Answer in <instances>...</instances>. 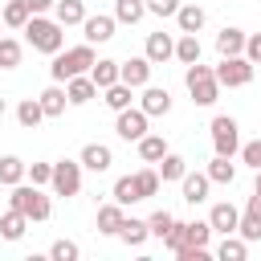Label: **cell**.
I'll return each mask as SVG.
<instances>
[{
    "instance_id": "obj_28",
    "label": "cell",
    "mask_w": 261,
    "mask_h": 261,
    "mask_svg": "<svg viewBox=\"0 0 261 261\" xmlns=\"http://www.w3.org/2000/svg\"><path fill=\"white\" fill-rule=\"evenodd\" d=\"M163 155H167L163 135H143V139H139V159H143V163H159Z\"/></svg>"
},
{
    "instance_id": "obj_7",
    "label": "cell",
    "mask_w": 261,
    "mask_h": 261,
    "mask_svg": "<svg viewBox=\"0 0 261 261\" xmlns=\"http://www.w3.org/2000/svg\"><path fill=\"white\" fill-rule=\"evenodd\" d=\"M49 184H53V192H57V196H65V200H69V196H77V192H82V163H77V159H57V163H53V179H49Z\"/></svg>"
},
{
    "instance_id": "obj_12",
    "label": "cell",
    "mask_w": 261,
    "mask_h": 261,
    "mask_svg": "<svg viewBox=\"0 0 261 261\" xmlns=\"http://www.w3.org/2000/svg\"><path fill=\"white\" fill-rule=\"evenodd\" d=\"M77 163H82V167H90V171H110V163H114V151H110L106 143H86Z\"/></svg>"
},
{
    "instance_id": "obj_40",
    "label": "cell",
    "mask_w": 261,
    "mask_h": 261,
    "mask_svg": "<svg viewBox=\"0 0 261 261\" xmlns=\"http://www.w3.org/2000/svg\"><path fill=\"white\" fill-rule=\"evenodd\" d=\"M135 188H139V196H143V200H147V196H155V192H159V171H151V167L135 171Z\"/></svg>"
},
{
    "instance_id": "obj_23",
    "label": "cell",
    "mask_w": 261,
    "mask_h": 261,
    "mask_svg": "<svg viewBox=\"0 0 261 261\" xmlns=\"http://www.w3.org/2000/svg\"><path fill=\"white\" fill-rule=\"evenodd\" d=\"M37 102H41L45 118H57V114H65V102H69V98H65V90H61V82H57V86L41 90V98H37Z\"/></svg>"
},
{
    "instance_id": "obj_32",
    "label": "cell",
    "mask_w": 261,
    "mask_h": 261,
    "mask_svg": "<svg viewBox=\"0 0 261 261\" xmlns=\"http://www.w3.org/2000/svg\"><path fill=\"white\" fill-rule=\"evenodd\" d=\"M204 175H208L212 184H232V179H237V167H232V159H228V155H216V159L208 163V171H204Z\"/></svg>"
},
{
    "instance_id": "obj_5",
    "label": "cell",
    "mask_w": 261,
    "mask_h": 261,
    "mask_svg": "<svg viewBox=\"0 0 261 261\" xmlns=\"http://www.w3.org/2000/svg\"><path fill=\"white\" fill-rule=\"evenodd\" d=\"M212 73H216L220 86L237 90V86H249V82H253V61H249L245 53H237V57H220V65H216Z\"/></svg>"
},
{
    "instance_id": "obj_20",
    "label": "cell",
    "mask_w": 261,
    "mask_h": 261,
    "mask_svg": "<svg viewBox=\"0 0 261 261\" xmlns=\"http://www.w3.org/2000/svg\"><path fill=\"white\" fill-rule=\"evenodd\" d=\"M118 237H122L130 249H139V245L151 237V228H147V220H139V216H122V224H118Z\"/></svg>"
},
{
    "instance_id": "obj_45",
    "label": "cell",
    "mask_w": 261,
    "mask_h": 261,
    "mask_svg": "<svg viewBox=\"0 0 261 261\" xmlns=\"http://www.w3.org/2000/svg\"><path fill=\"white\" fill-rule=\"evenodd\" d=\"M245 57H249L253 65L261 61V33H257V37H245Z\"/></svg>"
},
{
    "instance_id": "obj_16",
    "label": "cell",
    "mask_w": 261,
    "mask_h": 261,
    "mask_svg": "<svg viewBox=\"0 0 261 261\" xmlns=\"http://www.w3.org/2000/svg\"><path fill=\"white\" fill-rule=\"evenodd\" d=\"M114 24H118L114 16H86V20H82V29H86V41H90V45L110 41V37H114Z\"/></svg>"
},
{
    "instance_id": "obj_41",
    "label": "cell",
    "mask_w": 261,
    "mask_h": 261,
    "mask_svg": "<svg viewBox=\"0 0 261 261\" xmlns=\"http://www.w3.org/2000/svg\"><path fill=\"white\" fill-rule=\"evenodd\" d=\"M24 175L41 188V184H49V179H53V163H29V167H24Z\"/></svg>"
},
{
    "instance_id": "obj_35",
    "label": "cell",
    "mask_w": 261,
    "mask_h": 261,
    "mask_svg": "<svg viewBox=\"0 0 261 261\" xmlns=\"http://www.w3.org/2000/svg\"><path fill=\"white\" fill-rule=\"evenodd\" d=\"M175 57H179L184 65L200 61V37H196V33H184V37L175 41Z\"/></svg>"
},
{
    "instance_id": "obj_2",
    "label": "cell",
    "mask_w": 261,
    "mask_h": 261,
    "mask_svg": "<svg viewBox=\"0 0 261 261\" xmlns=\"http://www.w3.org/2000/svg\"><path fill=\"white\" fill-rule=\"evenodd\" d=\"M94 61H98V57H94V45L86 41V45H73V49H65V53H53L49 73H53V82H69V77H77V73H90Z\"/></svg>"
},
{
    "instance_id": "obj_11",
    "label": "cell",
    "mask_w": 261,
    "mask_h": 261,
    "mask_svg": "<svg viewBox=\"0 0 261 261\" xmlns=\"http://www.w3.org/2000/svg\"><path fill=\"white\" fill-rule=\"evenodd\" d=\"M237 232H241L245 241H261V196H257V192L249 196V204H245V212H241V220H237Z\"/></svg>"
},
{
    "instance_id": "obj_34",
    "label": "cell",
    "mask_w": 261,
    "mask_h": 261,
    "mask_svg": "<svg viewBox=\"0 0 261 261\" xmlns=\"http://www.w3.org/2000/svg\"><path fill=\"white\" fill-rule=\"evenodd\" d=\"M110 196H114V204H122V208L143 200V196H139V188H135V175H122V179H114V192H110Z\"/></svg>"
},
{
    "instance_id": "obj_4",
    "label": "cell",
    "mask_w": 261,
    "mask_h": 261,
    "mask_svg": "<svg viewBox=\"0 0 261 261\" xmlns=\"http://www.w3.org/2000/svg\"><path fill=\"white\" fill-rule=\"evenodd\" d=\"M184 82H188V94H192V102H196V106H212V102L220 98V82H216L212 65L192 61V65H188V73H184Z\"/></svg>"
},
{
    "instance_id": "obj_33",
    "label": "cell",
    "mask_w": 261,
    "mask_h": 261,
    "mask_svg": "<svg viewBox=\"0 0 261 261\" xmlns=\"http://www.w3.org/2000/svg\"><path fill=\"white\" fill-rule=\"evenodd\" d=\"M24 167H29L24 159H16V155H4V159H0V184H4V188L20 184V179H24Z\"/></svg>"
},
{
    "instance_id": "obj_48",
    "label": "cell",
    "mask_w": 261,
    "mask_h": 261,
    "mask_svg": "<svg viewBox=\"0 0 261 261\" xmlns=\"http://www.w3.org/2000/svg\"><path fill=\"white\" fill-rule=\"evenodd\" d=\"M0 114H4V98H0Z\"/></svg>"
},
{
    "instance_id": "obj_36",
    "label": "cell",
    "mask_w": 261,
    "mask_h": 261,
    "mask_svg": "<svg viewBox=\"0 0 261 261\" xmlns=\"http://www.w3.org/2000/svg\"><path fill=\"white\" fill-rule=\"evenodd\" d=\"M102 94H106V106H110L114 114L130 106V86H126V82H114V86H106Z\"/></svg>"
},
{
    "instance_id": "obj_37",
    "label": "cell",
    "mask_w": 261,
    "mask_h": 261,
    "mask_svg": "<svg viewBox=\"0 0 261 261\" xmlns=\"http://www.w3.org/2000/svg\"><path fill=\"white\" fill-rule=\"evenodd\" d=\"M29 16H33V12H29L20 0H8V4H4V12H0V20H4L8 29H24V24H29Z\"/></svg>"
},
{
    "instance_id": "obj_26",
    "label": "cell",
    "mask_w": 261,
    "mask_h": 261,
    "mask_svg": "<svg viewBox=\"0 0 261 261\" xmlns=\"http://www.w3.org/2000/svg\"><path fill=\"white\" fill-rule=\"evenodd\" d=\"M216 257H220V261H245V257H249V241L228 232V237L216 245Z\"/></svg>"
},
{
    "instance_id": "obj_3",
    "label": "cell",
    "mask_w": 261,
    "mask_h": 261,
    "mask_svg": "<svg viewBox=\"0 0 261 261\" xmlns=\"http://www.w3.org/2000/svg\"><path fill=\"white\" fill-rule=\"evenodd\" d=\"M8 208H20L29 220H49V212H53V204H49V196L37 188V184H12V196H8Z\"/></svg>"
},
{
    "instance_id": "obj_43",
    "label": "cell",
    "mask_w": 261,
    "mask_h": 261,
    "mask_svg": "<svg viewBox=\"0 0 261 261\" xmlns=\"http://www.w3.org/2000/svg\"><path fill=\"white\" fill-rule=\"evenodd\" d=\"M241 159L253 167V171H261V139H253V143H245L241 147Z\"/></svg>"
},
{
    "instance_id": "obj_6",
    "label": "cell",
    "mask_w": 261,
    "mask_h": 261,
    "mask_svg": "<svg viewBox=\"0 0 261 261\" xmlns=\"http://www.w3.org/2000/svg\"><path fill=\"white\" fill-rule=\"evenodd\" d=\"M212 147H216V155H228V159L241 151V126H237V118H228V114L212 118Z\"/></svg>"
},
{
    "instance_id": "obj_9",
    "label": "cell",
    "mask_w": 261,
    "mask_h": 261,
    "mask_svg": "<svg viewBox=\"0 0 261 261\" xmlns=\"http://www.w3.org/2000/svg\"><path fill=\"white\" fill-rule=\"evenodd\" d=\"M208 241H212V224L208 220H188V224H179V249H175V257L184 249H208Z\"/></svg>"
},
{
    "instance_id": "obj_30",
    "label": "cell",
    "mask_w": 261,
    "mask_h": 261,
    "mask_svg": "<svg viewBox=\"0 0 261 261\" xmlns=\"http://www.w3.org/2000/svg\"><path fill=\"white\" fill-rule=\"evenodd\" d=\"M147 16V4L143 0H114V20H122V24H139Z\"/></svg>"
},
{
    "instance_id": "obj_13",
    "label": "cell",
    "mask_w": 261,
    "mask_h": 261,
    "mask_svg": "<svg viewBox=\"0 0 261 261\" xmlns=\"http://www.w3.org/2000/svg\"><path fill=\"white\" fill-rule=\"evenodd\" d=\"M151 65H163V61H171L175 57V41L167 37V33H151L147 37V53H143Z\"/></svg>"
},
{
    "instance_id": "obj_25",
    "label": "cell",
    "mask_w": 261,
    "mask_h": 261,
    "mask_svg": "<svg viewBox=\"0 0 261 261\" xmlns=\"http://www.w3.org/2000/svg\"><path fill=\"white\" fill-rule=\"evenodd\" d=\"M122 204H102L98 208V232H106V237H118V224H122Z\"/></svg>"
},
{
    "instance_id": "obj_38",
    "label": "cell",
    "mask_w": 261,
    "mask_h": 261,
    "mask_svg": "<svg viewBox=\"0 0 261 261\" xmlns=\"http://www.w3.org/2000/svg\"><path fill=\"white\" fill-rule=\"evenodd\" d=\"M147 228H151V237H159V241H163V237H167V232L175 228V216H171L167 208H159V212H151V220H147Z\"/></svg>"
},
{
    "instance_id": "obj_17",
    "label": "cell",
    "mask_w": 261,
    "mask_h": 261,
    "mask_svg": "<svg viewBox=\"0 0 261 261\" xmlns=\"http://www.w3.org/2000/svg\"><path fill=\"white\" fill-rule=\"evenodd\" d=\"M139 106L147 110V118L167 114V110H171V94H167L163 86H143V102H139Z\"/></svg>"
},
{
    "instance_id": "obj_44",
    "label": "cell",
    "mask_w": 261,
    "mask_h": 261,
    "mask_svg": "<svg viewBox=\"0 0 261 261\" xmlns=\"http://www.w3.org/2000/svg\"><path fill=\"white\" fill-rule=\"evenodd\" d=\"M147 4V12H155V16H175V8H179V0H143Z\"/></svg>"
},
{
    "instance_id": "obj_39",
    "label": "cell",
    "mask_w": 261,
    "mask_h": 261,
    "mask_svg": "<svg viewBox=\"0 0 261 261\" xmlns=\"http://www.w3.org/2000/svg\"><path fill=\"white\" fill-rule=\"evenodd\" d=\"M20 65V41L0 37V69H16Z\"/></svg>"
},
{
    "instance_id": "obj_1",
    "label": "cell",
    "mask_w": 261,
    "mask_h": 261,
    "mask_svg": "<svg viewBox=\"0 0 261 261\" xmlns=\"http://www.w3.org/2000/svg\"><path fill=\"white\" fill-rule=\"evenodd\" d=\"M24 37H29V45H33L37 53H61V45H65V29H61L57 20H49L45 12L29 16Z\"/></svg>"
},
{
    "instance_id": "obj_18",
    "label": "cell",
    "mask_w": 261,
    "mask_h": 261,
    "mask_svg": "<svg viewBox=\"0 0 261 261\" xmlns=\"http://www.w3.org/2000/svg\"><path fill=\"white\" fill-rule=\"evenodd\" d=\"M179 184H184V200H188V204H204V200H208L212 179H208L204 171H196V175H188V171H184V179H179Z\"/></svg>"
},
{
    "instance_id": "obj_47",
    "label": "cell",
    "mask_w": 261,
    "mask_h": 261,
    "mask_svg": "<svg viewBox=\"0 0 261 261\" xmlns=\"http://www.w3.org/2000/svg\"><path fill=\"white\" fill-rule=\"evenodd\" d=\"M253 192H257V196H261V171H257V184H253Z\"/></svg>"
},
{
    "instance_id": "obj_49",
    "label": "cell",
    "mask_w": 261,
    "mask_h": 261,
    "mask_svg": "<svg viewBox=\"0 0 261 261\" xmlns=\"http://www.w3.org/2000/svg\"><path fill=\"white\" fill-rule=\"evenodd\" d=\"M0 29H4V20H0Z\"/></svg>"
},
{
    "instance_id": "obj_19",
    "label": "cell",
    "mask_w": 261,
    "mask_h": 261,
    "mask_svg": "<svg viewBox=\"0 0 261 261\" xmlns=\"http://www.w3.org/2000/svg\"><path fill=\"white\" fill-rule=\"evenodd\" d=\"M24 228H29V216H24L20 208H8V212L0 216V237H4V241H20Z\"/></svg>"
},
{
    "instance_id": "obj_10",
    "label": "cell",
    "mask_w": 261,
    "mask_h": 261,
    "mask_svg": "<svg viewBox=\"0 0 261 261\" xmlns=\"http://www.w3.org/2000/svg\"><path fill=\"white\" fill-rule=\"evenodd\" d=\"M151 61L147 57H126V61H118V82H126L130 90H139V86H147L151 82Z\"/></svg>"
},
{
    "instance_id": "obj_21",
    "label": "cell",
    "mask_w": 261,
    "mask_h": 261,
    "mask_svg": "<svg viewBox=\"0 0 261 261\" xmlns=\"http://www.w3.org/2000/svg\"><path fill=\"white\" fill-rule=\"evenodd\" d=\"M175 24H179V33H200L204 29V8L200 4H179L175 8Z\"/></svg>"
},
{
    "instance_id": "obj_14",
    "label": "cell",
    "mask_w": 261,
    "mask_h": 261,
    "mask_svg": "<svg viewBox=\"0 0 261 261\" xmlns=\"http://www.w3.org/2000/svg\"><path fill=\"white\" fill-rule=\"evenodd\" d=\"M65 98H69V106H86L90 98H98V86L90 82V73H77L65 82Z\"/></svg>"
},
{
    "instance_id": "obj_31",
    "label": "cell",
    "mask_w": 261,
    "mask_h": 261,
    "mask_svg": "<svg viewBox=\"0 0 261 261\" xmlns=\"http://www.w3.org/2000/svg\"><path fill=\"white\" fill-rule=\"evenodd\" d=\"M41 118H45V110H41V102H37V98H24V102L16 106V122H20L24 130L41 126Z\"/></svg>"
},
{
    "instance_id": "obj_22",
    "label": "cell",
    "mask_w": 261,
    "mask_h": 261,
    "mask_svg": "<svg viewBox=\"0 0 261 261\" xmlns=\"http://www.w3.org/2000/svg\"><path fill=\"white\" fill-rule=\"evenodd\" d=\"M216 53H220V57L245 53V33H241V29H220V33H216Z\"/></svg>"
},
{
    "instance_id": "obj_46",
    "label": "cell",
    "mask_w": 261,
    "mask_h": 261,
    "mask_svg": "<svg viewBox=\"0 0 261 261\" xmlns=\"http://www.w3.org/2000/svg\"><path fill=\"white\" fill-rule=\"evenodd\" d=\"M20 4H24V8H29L33 16H37V12H49V8L57 4V0H20Z\"/></svg>"
},
{
    "instance_id": "obj_27",
    "label": "cell",
    "mask_w": 261,
    "mask_h": 261,
    "mask_svg": "<svg viewBox=\"0 0 261 261\" xmlns=\"http://www.w3.org/2000/svg\"><path fill=\"white\" fill-rule=\"evenodd\" d=\"M90 82H94L98 90L114 86V82H118V61H106V57H102V61H94V65H90Z\"/></svg>"
},
{
    "instance_id": "obj_42",
    "label": "cell",
    "mask_w": 261,
    "mask_h": 261,
    "mask_svg": "<svg viewBox=\"0 0 261 261\" xmlns=\"http://www.w3.org/2000/svg\"><path fill=\"white\" fill-rule=\"evenodd\" d=\"M49 257H53V261H73V257H77V245H73V241H53V245H49Z\"/></svg>"
},
{
    "instance_id": "obj_29",
    "label": "cell",
    "mask_w": 261,
    "mask_h": 261,
    "mask_svg": "<svg viewBox=\"0 0 261 261\" xmlns=\"http://www.w3.org/2000/svg\"><path fill=\"white\" fill-rule=\"evenodd\" d=\"M53 12H57V24H61V29H65V24H82V20H86L82 0H57V4H53Z\"/></svg>"
},
{
    "instance_id": "obj_15",
    "label": "cell",
    "mask_w": 261,
    "mask_h": 261,
    "mask_svg": "<svg viewBox=\"0 0 261 261\" xmlns=\"http://www.w3.org/2000/svg\"><path fill=\"white\" fill-rule=\"evenodd\" d=\"M237 220H241V212L224 200V204H212V212H208V224H212V232H237Z\"/></svg>"
},
{
    "instance_id": "obj_8",
    "label": "cell",
    "mask_w": 261,
    "mask_h": 261,
    "mask_svg": "<svg viewBox=\"0 0 261 261\" xmlns=\"http://www.w3.org/2000/svg\"><path fill=\"white\" fill-rule=\"evenodd\" d=\"M114 130H118V139H126V143H139V139L147 135V110H143V106H126V110H118V118H114Z\"/></svg>"
},
{
    "instance_id": "obj_24",
    "label": "cell",
    "mask_w": 261,
    "mask_h": 261,
    "mask_svg": "<svg viewBox=\"0 0 261 261\" xmlns=\"http://www.w3.org/2000/svg\"><path fill=\"white\" fill-rule=\"evenodd\" d=\"M184 171H188V159H184V155H171V151H167V155L159 159V179H163V184H179Z\"/></svg>"
}]
</instances>
